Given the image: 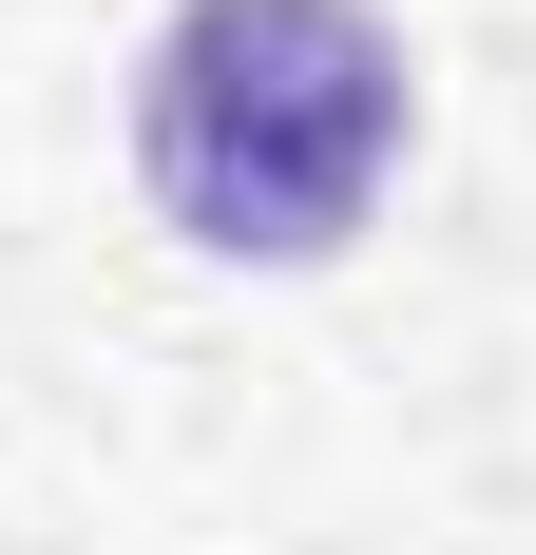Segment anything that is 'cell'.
<instances>
[{
	"label": "cell",
	"instance_id": "cell-1",
	"mask_svg": "<svg viewBox=\"0 0 536 555\" xmlns=\"http://www.w3.org/2000/svg\"><path fill=\"white\" fill-rule=\"evenodd\" d=\"M135 172L212 269H326L403 172V39L365 0H173L135 57Z\"/></svg>",
	"mask_w": 536,
	"mask_h": 555
}]
</instances>
